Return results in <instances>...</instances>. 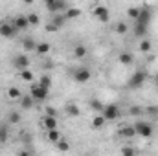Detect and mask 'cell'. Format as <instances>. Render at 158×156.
<instances>
[{
    "label": "cell",
    "mask_w": 158,
    "mask_h": 156,
    "mask_svg": "<svg viewBox=\"0 0 158 156\" xmlns=\"http://www.w3.org/2000/svg\"><path fill=\"white\" fill-rule=\"evenodd\" d=\"M134 153H136V151H134L132 147H123V149H121V154L123 156H132Z\"/></svg>",
    "instance_id": "obj_36"
},
{
    "label": "cell",
    "mask_w": 158,
    "mask_h": 156,
    "mask_svg": "<svg viewBox=\"0 0 158 156\" xmlns=\"http://www.w3.org/2000/svg\"><path fill=\"white\" fill-rule=\"evenodd\" d=\"M134 35H136V37H145V35H147V26L134 22Z\"/></svg>",
    "instance_id": "obj_19"
},
{
    "label": "cell",
    "mask_w": 158,
    "mask_h": 156,
    "mask_svg": "<svg viewBox=\"0 0 158 156\" xmlns=\"http://www.w3.org/2000/svg\"><path fill=\"white\" fill-rule=\"evenodd\" d=\"M42 2H44V4H52L53 0H42Z\"/></svg>",
    "instance_id": "obj_42"
},
{
    "label": "cell",
    "mask_w": 158,
    "mask_h": 156,
    "mask_svg": "<svg viewBox=\"0 0 158 156\" xmlns=\"http://www.w3.org/2000/svg\"><path fill=\"white\" fill-rule=\"evenodd\" d=\"M46 7H48V11H52V13H59V11H66V9H68V4H66L64 0H53L52 4H46Z\"/></svg>",
    "instance_id": "obj_9"
},
{
    "label": "cell",
    "mask_w": 158,
    "mask_h": 156,
    "mask_svg": "<svg viewBox=\"0 0 158 156\" xmlns=\"http://www.w3.org/2000/svg\"><path fill=\"white\" fill-rule=\"evenodd\" d=\"M92 15H94L101 24H107V22L110 20V13H109V7H107V6H96V7L92 9Z\"/></svg>",
    "instance_id": "obj_3"
},
{
    "label": "cell",
    "mask_w": 158,
    "mask_h": 156,
    "mask_svg": "<svg viewBox=\"0 0 158 156\" xmlns=\"http://www.w3.org/2000/svg\"><path fill=\"white\" fill-rule=\"evenodd\" d=\"M44 129H46V130L57 129V119H55V116H46L44 117Z\"/></svg>",
    "instance_id": "obj_15"
},
{
    "label": "cell",
    "mask_w": 158,
    "mask_h": 156,
    "mask_svg": "<svg viewBox=\"0 0 158 156\" xmlns=\"http://www.w3.org/2000/svg\"><path fill=\"white\" fill-rule=\"evenodd\" d=\"M9 140V129L6 125H0V143H6Z\"/></svg>",
    "instance_id": "obj_23"
},
{
    "label": "cell",
    "mask_w": 158,
    "mask_h": 156,
    "mask_svg": "<svg viewBox=\"0 0 158 156\" xmlns=\"http://www.w3.org/2000/svg\"><path fill=\"white\" fill-rule=\"evenodd\" d=\"M9 123L11 125H17V123H20V119H22V116H20V112H9Z\"/></svg>",
    "instance_id": "obj_29"
},
{
    "label": "cell",
    "mask_w": 158,
    "mask_h": 156,
    "mask_svg": "<svg viewBox=\"0 0 158 156\" xmlns=\"http://www.w3.org/2000/svg\"><path fill=\"white\" fill-rule=\"evenodd\" d=\"M134 130L142 138H151L153 136V125L147 123V121H136L134 123Z\"/></svg>",
    "instance_id": "obj_2"
},
{
    "label": "cell",
    "mask_w": 158,
    "mask_h": 156,
    "mask_svg": "<svg viewBox=\"0 0 158 156\" xmlns=\"http://www.w3.org/2000/svg\"><path fill=\"white\" fill-rule=\"evenodd\" d=\"M17 28H15V24H9V22H0V37H4V39H13L15 35H17Z\"/></svg>",
    "instance_id": "obj_5"
},
{
    "label": "cell",
    "mask_w": 158,
    "mask_h": 156,
    "mask_svg": "<svg viewBox=\"0 0 158 156\" xmlns=\"http://www.w3.org/2000/svg\"><path fill=\"white\" fill-rule=\"evenodd\" d=\"M66 20H68V18H66V15H64V13H57V15L53 17V20H52V22H53L57 28H63Z\"/></svg>",
    "instance_id": "obj_17"
},
{
    "label": "cell",
    "mask_w": 158,
    "mask_h": 156,
    "mask_svg": "<svg viewBox=\"0 0 158 156\" xmlns=\"http://www.w3.org/2000/svg\"><path fill=\"white\" fill-rule=\"evenodd\" d=\"M33 105H35V99H33V96H31V94H30V96H22V97H20V109H22V110H30Z\"/></svg>",
    "instance_id": "obj_11"
},
{
    "label": "cell",
    "mask_w": 158,
    "mask_h": 156,
    "mask_svg": "<svg viewBox=\"0 0 158 156\" xmlns=\"http://www.w3.org/2000/svg\"><path fill=\"white\" fill-rule=\"evenodd\" d=\"M22 48H24L26 51H35L37 44H35V40L31 39V37H26V39L22 40Z\"/></svg>",
    "instance_id": "obj_14"
},
{
    "label": "cell",
    "mask_w": 158,
    "mask_h": 156,
    "mask_svg": "<svg viewBox=\"0 0 158 156\" xmlns=\"http://www.w3.org/2000/svg\"><path fill=\"white\" fill-rule=\"evenodd\" d=\"M64 15H66V18H68V20L77 18V17H81V9H77V7H70V9H66V11H64Z\"/></svg>",
    "instance_id": "obj_20"
},
{
    "label": "cell",
    "mask_w": 158,
    "mask_h": 156,
    "mask_svg": "<svg viewBox=\"0 0 158 156\" xmlns=\"http://www.w3.org/2000/svg\"><path fill=\"white\" fill-rule=\"evenodd\" d=\"M39 84L50 90V86H52V77H50V76H42V77H40V81H39Z\"/></svg>",
    "instance_id": "obj_32"
},
{
    "label": "cell",
    "mask_w": 158,
    "mask_h": 156,
    "mask_svg": "<svg viewBox=\"0 0 158 156\" xmlns=\"http://www.w3.org/2000/svg\"><path fill=\"white\" fill-rule=\"evenodd\" d=\"M13 66L19 68V70L28 68V66H30V59H28V55H26V53H19V55L13 59Z\"/></svg>",
    "instance_id": "obj_8"
},
{
    "label": "cell",
    "mask_w": 158,
    "mask_h": 156,
    "mask_svg": "<svg viewBox=\"0 0 158 156\" xmlns=\"http://www.w3.org/2000/svg\"><path fill=\"white\" fill-rule=\"evenodd\" d=\"M127 15H129L131 18H134V20H136V17L140 15V7H134V6H132V7H129V9H127Z\"/></svg>",
    "instance_id": "obj_34"
},
{
    "label": "cell",
    "mask_w": 158,
    "mask_h": 156,
    "mask_svg": "<svg viewBox=\"0 0 158 156\" xmlns=\"http://www.w3.org/2000/svg\"><path fill=\"white\" fill-rule=\"evenodd\" d=\"M118 61L121 64H125V66H129V64H132V61H134V57H132V53H129V51H123V53H119Z\"/></svg>",
    "instance_id": "obj_13"
},
{
    "label": "cell",
    "mask_w": 158,
    "mask_h": 156,
    "mask_svg": "<svg viewBox=\"0 0 158 156\" xmlns=\"http://www.w3.org/2000/svg\"><path fill=\"white\" fill-rule=\"evenodd\" d=\"M20 79H24V81H33V74L28 70V68H24V70H20Z\"/></svg>",
    "instance_id": "obj_31"
},
{
    "label": "cell",
    "mask_w": 158,
    "mask_h": 156,
    "mask_svg": "<svg viewBox=\"0 0 158 156\" xmlns=\"http://www.w3.org/2000/svg\"><path fill=\"white\" fill-rule=\"evenodd\" d=\"M151 18H153V11L149 9V7H140V15L136 17V24H143V26H149V22H151Z\"/></svg>",
    "instance_id": "obj_7"
},
{
    "label": "cell",
    "mask_w": 158,
    "mask_h": 156,
    "mask_svg": "<svg viewBox=\"0 0 158 156\" xmlns=\"http://www.w3.org/2000/svg\"><path fill=\"white\" fill-rule=\"evenodd\" d=\"M64 112L68 114V116H72V117H77L81 112H79V107L77 105H74V103H70V105H66V109H64Z\"/></svg>",
    "instance_id": "obj_18"
},
{
    "label": "cell",
    "mask_w": 158,
    "mask_h": 156,
    "mask_svg": "<svg viewBox=\"0 0 158 156\" xmlns=\"http://www.w3.org/2000/svg\"><path fill=\"white\" fill-rule=\"evenodd\" d=\"M74 79H76V83H79V84H85V83H88V79H90V72H88L86 68H79L77 72L74 74Z\"/></svg>",
    "instance_id": "obj_10"
},
{
    "label": "cell",
    "mask_w": 158,
    "mask_h": 156,
    "mask_svg": "<svg viewBox=\"0 0 158 156\" xmlns=\"http://www.w3.org/2000/svg\"><path fill=\"white\" fill-rule=\"evenodd\" d=\"M145 112H147V114H151V116H158V107H147V109H145Z\"/></svg>",
    "instance_id": "obj_38"
},
{
    "label": "cell",
    "mask_w": 158,
    "mask_h": 156,
    "mask_svg": "<svg viewBox=\"0 0 158 156\" xmlns=\"http://www.w3.org/2000/svg\"><path fill=\"white\" fill-rule=\"evenodd\" d=\"M119 134H121L123 138H132V136H136L134 125H131V127H121V129H119Z\"/></svg>",
    "instance_id": "obj_16"
},
{
    "label": "cell",
    "mask_w": 158,
    "mask_h": 156,
    "mask_svg": "<svg viewBox=\"0 0 158 156\" xmlns=\"http://www.w3.org/2000/svg\"><path fill=\"white\" fill-rule=\"evenodd\" d=\"M129 114H131V116H138V114H142V107H131V109H129Z\"/></svg>",
    "instance_id": "obj_37"
},
{
    "label": "cell",
    "mask_w": 158,
    "mask_h": 156,
    "mask_svg": "<svg viewBox=\"0 0 158 156\" xmlns=\"http://www.w3.org/2000/svg\"><path fill=\"white\" fill-rule=\"evenodd\" d=\"M48 88H44V86H40L39 83H35V84H31V96H33V99L35 101H44L46 97H48Z\"/></svg>",
    "instance_id": "obj_6"
},
{
    "label": "cell",
    "mask_w": 158,
    "mask_h": 156,
    "mask_svg": "<svg viewBox=\"0 0 158 156\" xmlns=\"http://www.w3.org/2000/svg\"><path fill=\"white\" fill-rule=\"evenodd\" d=\"M13 24H15V28H17V30H26V28L30 26V22H28V17H24V15L17 17V18L13 20Z\"/></svg>",
    "instance_id": "obj_12"
},
{
    "label": "cell",
    "mask_w": 158,
    "mask_h": 156,
    "mask_svg": "<svg viewBox=\"0 0 158 156\" xmlns=\"http://www.w3.org/2000/svg\"><path fill=\"white\" fill-rule=\"evenodd\" d=\"M86 55V46H83V44H77L76 48H74V57H77V59H83Z\"/></svg>",
    "instance_id": "obj_21"
},
{
    "label": "cell",
    "mask_w": 158,
    "mask_h": 156,
    "mask_svg": "<svg viewBox=\"0 0 158 156\" xmlns=\"http://www.w3.org/2000/svg\"><path fill=\"white\" fill-rule=\"evenodd\" d=\"M101 116L105 117L107 121H114L119 117V107L118 105H105L101 110Z\"/></svg>",
    "instance_id": "obj_4"
},
{
    "label": "cell",
    "mask_w": 158,
    "mask_h": 156,
    "mask_svg": "<svg viewBox=\"0 0 158 156\" xmlns=\"http://www.w3.org/2000/svg\"><path fill=\"white\" fill-rule=\"evenodd\" d=\"M24 4H33V0H24Z\"/></svg>",
    "instance_id": "obj_41"
},
{
    "label": "cell",
    "mask_w": 158,
    "mask_h": 156,
    "mask_svg": "<svg viewBox=\"0 0 158 156\" xmlns=\"http://www.w3.org/2000/svg\"><path fill=\"white\" fill-rule=\"evenodd\" d=\"M28 22H30V26H39L40 17L37 15V13H30V15H28Z\"/></svg>",
    "instance_id": "obj_27"
},
{
    "label": "cell",
    "mask_w": 158,
    "mask_h": 156,
    "mask_svg": "<svg viewBox=\"0 0 158 156\" xmlns=\"http://www.w3.org/2000/svg\"><path fill=\"white\" fill-rule=\"evenodd\" d=\"M149 50H151V42H149V40H142V42H140V51H142V53H147Z\"/></svg>",
    "instance_id": "obj_35"
},
{
    "label": "cell",
    "mask_w": 158,
    "mask_h": 156,
    "mask_svg": "<svg viewBox=\"0 0 158 156\" xmlns=\"http://www.w3.org/2000/svg\"><path fill=\"white\" fill-rule=\"evenodd\" d=\"M46 116H57V110H55L53 107H48V109H46Z\"/></svg>",
    "instance_id": "obj_40"
},
{
    "label": "cell",
    "mask_w": 158,
    "mask_h": 156,
    "mask_svg": "<svg viewBox=\"0 0 158 156\" xmlns=\"http://www.w3.org/2000/svg\"><path fill=\"white\" fill-rule=\"evenodd\" d=\"M103 107H105V105H103L99 99H90V109H92V110L101 112V110H103Z\"/></svg>",
    "instance_id": "obj_26"
},
{
    "label": "cell",
    "mask_w": 158,
    "mask_h": 156,
    "mask_svg": "<svg viewBox=\"0 0 158 156\" xmlns=\"http://www.w3.org/2000/svg\"><path fill=\"white\" fill-rule=\"evenodd\" d=\"M145 79H147V74H145L143 70H138V72H134V74H132V77L129 79L127 86H129L131 90H134V88H142V86H143V83H145Z\"/></svg>",
    "instance_id": "obj_1"
},
{
    "label": "cell",
    "mask_w": 158,
    "mask_h": 156,
    "mask_svg": "<svg viewBox=\"0 0 158 156\" xmlns=\"http://www.w3.org/2000/svg\"><path fill=\"white\" fill-rule=\"evenodd\" d=\"M156 86H158V74H156Z\"/></svg>",
    "instance_id": "obj_43"
},
{
    "label": "cell",
    "mask_w": 158,
    "mask_h": 156,
    "mask_svg": "<svg viewBox=\"0 0 158 156\" xmlns=\"http://www.w3.org/2000/svg\"><path fill=\"white\" fill-rule=\"evenodd\" d=\"M57 30H59V28H57L53 22H50V24L46 26V31H48V33H53V31H57Z\"/></svg>",
    "instance_id": "obj_39"
},
{
    "label": "cell",
    "mask_w": 158,
    "mask_h": 156,
    "mask_svg": "<svg viewBox=\"0 0 158 156\" xmlns=\"http://www.w3.org/2000/svg\"><path fill=\"white\" fill-rule=\"evenodd\" d=\"M105 121H107V119L103 116H96L92 119V129H101V127L105 125Z\"/></svg>",
    "instance_id": "obj_25"
},
{
    "label": "cell",
    "mask_w": 158,
    "mask_h": 156,
    "mask_svg": "<svg viewBox=\"0 0 158 156\" xmlns=\"http://www.w3.org/2000/svg\"><path fill=\"white\" fill-rule=\"evenodd\" d=\"M61 140V134L57 132V129H52V130H48V142H53V143H57Z\"/></svg>",
    "instance_id": "obj_24"
},
{
    "label": "cell",
    "mask_w": 158,
    "mask_h": 156,
    "mask_svg": "<svg viewBox=\"0 0 158 156\" xmlns=\"http://www.w3.org/2000/svg\"><path fill=\"white\" fill-rule=\"evenodd\" d=\"M7 96H9L11 99H20V97H22L20 90H19V88H15V86H11V88L7 90Z\"/></svg>",
    "instance_id": "obj_28"
},
{
    "label": "cell",
    "mask_w": 158,
    "mask_h": 156,
    "mask_svg": "<svg viewBox=\"0 0 158 156\" xmlns=\"http://www.w3.org/2000/svg\"><path fill=\"white\" fill-rule=\"evenodd\" d=\"M57 149H59V151H63V153H66V151L70 149V143H68L66 140H63V138H61V140L57 142Z\"/></svg>",
    "instance_id": "obj_30"
},
{
    "label": "cell",
    "mask_w": 158,
    "mask_h": 156,
    "mask_svg": "<svg viewBox=\"0 0 158 156\" xmlns=\"http://www.w3.org/2000/svg\"><path fill=\"white\" fill-rule=\"evenodd\" d=\"M35 51H37L39 55H46V53H50V44H48V42H40V44H37Z\"/></svg>",
    "instance_id": "obj_22"
},
{
    "label": "cell",
    "mask_w": 158,
    "mask_h": 156,
    "mask_svg": "<svg viewBox=\"0 0 158 156\" xmlns=\"http://www.w3.org/2000/svg\"><path fill=\"white\" fill-rule=\"evenodd\" d=\"M116 31H118L119 35H125V33L129 31V26H127L125 22H118V24H116Z\"/></svg>",
    "instance_id": "obj_33"
}]
</instances>
